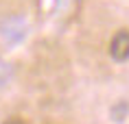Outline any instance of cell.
<instances>
[{
    "label": "cell",
    "instance_id": "obj_1",
    "mask_svg": "<svg viewBox=\"0 0 129 124\" xmlns=\"http://www.w3.org/2000/svg\"><path fill=\"white\" fill-rule=\"evenodd\" d=\"M109 55L114 61H127L129 59V31L122 28L109 41Z\"/></svg>",
    "mask_w": 129,
    "mask_h": 124
}]
</instances>
